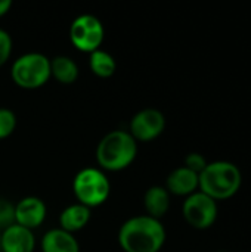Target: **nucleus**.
Instances as JSON below:
<instances>
[{"mask_svg": "<svg viewBox=\"0 0 251 252\" xmlns=\"http://www.w3.org/2000/svg\"><path fill=\"white\" fill-rule=\"evenodd\" d=\"M117 239L124 252H160L167 233L161 220L142 214L127 219L120 226Z\"/></svg>", "mask_w": 251, "mask_h": 252, "instance_id": "f257e3e1", "label": "nucleus"}, {"mask_svg": "<svg viewBox=\"0 0 251 252\" xmlns=\"http://www.w3.org/2000/svg\"><path fill=\"white\" fill-rule=\"evenodd\" d=\"M95 155L98 168L105 173H118L135 162L138 142L127 130H112L99 140Z\"/></svg>", "mask_w": 251, "mask_h": 252, "instance_id": "f03ea898", "label": "nucleus"}, {"mask_svg": "<svg viewBox=\"0 0 251 252\" xmlns=\"http://www.w3.org/2000/svg\"><path fill=\"white\" fill-rule=\"evenodd\" d=\"M241 185V171L234 162L229 161L209 162L203 173L198 176V190L216 202L229 199L237 195Z\"/></svg>", "mask_w": 251, "mask_h": 252, "instance_id": "7ed1b4c3", "label": "nucleus"}, {"mask_svg": "<svg viewBox=\"0 0 251 252\" xmlns=\"http://www.w3.org/2000/svg\"><path fill=\"white\" fill-rule=\"evenodd\" d=\"M75 201L87 208L104 205L111 195V182L105 171L98 167L81 168L72 180Z\"/></svg>", "mask_w": 251, "mask_h": 252, "instance_id": "20e7f679", "label": "nucleus"}, {"mask_svg": "<svg viewBox=\"0 0 251 252\" xmlns=\"http://www.w3.org/2000/svg\"><path fill=\"white\" fill-rule=\"evenodd\" d=\"M10 78L19 89L37 90L50 80V59L40 52L24 53L12 62Z\"/></svg>", "mask_w": 251, "mask_h": 252, "instance_id": "39448f33", "label": "nucleus"}, {"mask_svg": "<svg viewBox=\"0 0 251 252\" xmlns=\"http://www.w3.org/2000/svg\"><path fill=\"white\" fill-rule=\"evenodd\" d=\"M105 38V28L101 19L92 13L78 15L70 25V41L83 53L99 50Z\"/></svg>", "mask_w": 251, "mask_h": 252, "instance_id": "423d86ee", "label": "nucleus"}, {"mask_svg": "<svg viewBox=\"0 0 251 252\" xmlns=\"http://www.w3.org/2000/svg\"><path fill=\"white\" fill-rule=\"evenodd\" d=\"M182 214L185 221L191 227L197 230H206L216 223L219 208L215 199L197 190L195 193L185 198L182 205Z\"/></svg>", "mask_w": 251, "mask_h": 252, "instance_id": "0eeeda50", "label": "nucleus"}, {"mask_svg": "<svg viewBox=\"0 0 251 252\" xmlns=\"http://www.w3.org/2000/svg\"><path fill=\"white\" fill-rule=\"evenodd\" d=\"M166 124V117L160 109L143 108L132 117L127 131L138 143H149L164 133Z\"/></svg>", "mask_w": 251, "mask_h": 252, "instance_id": "6e6552de", "label": "nucleus"}, {"mask_svg": "<svg viewBox=\"0 0 251 252\" xmlns=\"http://www.w3.org/2000/svg\"><path fill=\"white\" fill-rule=\"evenodd\" d=\"M47 216V205L38 196H24L15 204V224L31 232L38 229Z\"/></svg>", "mask_w": 251, "mask_h": 252, "instance_id": "1a4fd4ad", "label": "nucleus"}, {"mask_svg": "<svg viewBox=\"0 0 251 252\" xmlns=\"http://www.w3.org/2000/svg\"><path fill=\"white\" fill-rule=\"evenodd\" d=\"M36 236L34 232L12 224L0 233V251L1 252H34Z\"/></svg>", "mask_w": 251, "mask_h": 252, "instance_id": "9d476101", "label": "nucleus"}, {"mask_svg": "<svg viewBox=\"0 0 251 252\" xmlns=\"http://www.w3.org/2000/svg\"><path fill=\"white\" fill-rule=\"evenodd\" d=\"M164 188L170 195L188 198L198 190V174L183 165L178 167L167 176Z\"/></svg>", "mask_w": 251, "mask_h": 252, "instance_id": "9b49d317", "label": "nucleus"}, {"mask_svg": "<svg viewBox=\"0 0 251 252\" xmlns=\"http://www.w3.org/2000/svg\"><path fill=\"white\" fill-rule=\"evenodd\" d=\"M40 250L41 252H80V244L72 233L55 227L41 236Z\"/></svg>", "mask_w": 251, "mask_h": 252, "instance_id": "f8f14e48", "label": "nucleus"}, {"mask_svg": "<svg viewBox=\"0 0 251 252\" xmlns=\"http://www.w3.org/2000/svg\"><path fill=\"white\" fill-rule=\"evenodd\" d=\"M92 219V210L75 202L65 207L59 214V229L68 233H77L83 230Z\"/></svg>", "mask_w": 251, "mask_h": 252, "instance_id": "ddd939ff", "label": "nucleus"}, {"mask_svg": "<svg viewBox=\"0 0 251 252\" xmlns=\"http://www.w3.org/2000/svg\"><path fill=\"white\" fill-rule=\"evenodd\" d=\"M170 193L164 186H151L143 195V207L146 216L161 220L170 210Z\"/></svg>", "mask_w": 251, "mask_h": 252, "instance_id": "4468645a", "label": "nucleus"}, {"mask_svg": "<svg viewBox=\"0 0 251 252\" xmlns=\"http://www.w3.org/2000/svg\"><path fill=\"white\" fill-rule=\"evenodd\" d=\"M78 65L72 58L67 55H58L50 59V78L56 80L59 84H74L78 78Z\"/></svg>", "mask_w": 251, "mask_h": 252, "instance_id": "2eb2a0df", "label": "nucleus"}, {"mask_svg": "<svg viewBox=\"0 0 251 252\" xmlns=\"http://www.w3.org/2000/svg\"><path fill=\"white\" fill-rule=\"evenodd\" d=\"M89 68L98 78H111L117 71V62L107 50H95L89 55Z\"/></svg>", "mask_w": 251, "mask_h": 252, "instance_id": "dca6fc26", "label": "nucleus"}, {"mask_svg": "<svg viewBox=\"0 0 251 252\" xmlns=\"http://www.w3.org/2000/svg\"><path fill=\"white\" fill-rule=\"evenodd\" d=\"M16 114L9 108L0 106V140L10 137L16 130Z\"/></svg>", "mask_w": 251, "mask_h": 252, "instance_id": "f3484780", "label": "nucleus"}, {"mask_svg": "<svg viewBox=\"0 0 251 252\" xmlns=\"http://www.w3.org/2000/svg\"><path fill=\"white\" fill-rule=\"evenodd\" d=\"M12 224H15V204L0 198V233Z\"/></svg>", "mask_w": 251, "mask_h": 252, "instance_id": "a211bd4d", "label": "nucleus"}, {"mask_svg": "<svg viewBox=\"0 0 251 252\" xmlns=\"http://www.w3.org/2000/svg\"><path fill=\"white\" fill-rule=\"evenodd\" d=\"M12 50H13L12 35L6 30L0 28V68L9 62L12 56Z\"/></svg>", "mask_w": 251, "mask_h": 252, "instance_id": "6ab92c4d", "label": "nucleus"}, {"mask_svg": "<svg viewBox=\"0 0 251 252\" xmlns=\"http://www.w3.org/2000/svg\"><path fill=\"white\" fill-rule=\"evenodd\" d=\"M209 161L206 159V157L203 154H198V152H191L185 157V162H183V167H186L188 170L194 171L195 174H201L203 170L207 167Z\"/></svg>", "mask_w": 251, "mask_h": 252, "instance_id": "aec40b11", "label": "nucleus"}, {"mask_svg": "<svg viewBox=\"0 0 251 252\" xmlns=\"http://www.w3.org/2000/svg\"><path fill=\"white\" fill-rule=\"evenodd\" d=\"M12 7V1L10 0H0V18L4 16Z\"/></svg>", "mask_w": 251, "mask_h": 252, "instance_id": "412c9836", "label": "nucleus"}, {"mask_svg": "<svg viewBox=\"0 0 251 252\" xmlns=\"http://www.w3.org/2000/svg\"><path fill=\"white\" fill-rule=\"evenodd\" d=\"M0 252H1V251H0Z\"/></svg>", "mask_w": 251, "mask_h": 252, "instance_id": "4be33fe9", "label": "nucleus"}]
</instances>
